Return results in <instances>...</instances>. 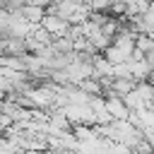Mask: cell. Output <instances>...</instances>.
I'll return each mask as SVG.
<instances>
[{"instance_id": "7a4b0ae2", "label": "cell", "mask_w": 154, "mask_h": 154, "mask_svg": "<svg viewBox=\"0 0 154 154\" xmlns=\"http://www.w3.org/2000/svg\"><path fill=\"white\" fill-rule=\"evenodd\" d=\"M103 96H106V108L113 116V120H123L130 116V108L125 106L123 96H118V94H103Z\"/></svg>"}, {"instance_id": "5b68a950", "label": "cell", "mask_w": 154, "mask_h": 154, "mask_svg": "<svg viewBox=\"0 0 154 154\" xmlns=\"http://www.w3.org/2000/svg\"><path fill=\"white\" fill-rule=\"evenodd\" d=\"M77 87H79L82 91H87L89 96H96V94H103V87H101V82H99L96 77H84L82 82H77Z\"/></svg>"}, {"instance_id": "6da1fadb", "label": "cell", "mask_w": 154, "mask_h": 154, "mask_svg": "<svg viewBox=\"0 0 154 154\" xmlns=\"http://www.w3.org/2000/svg\"><path fill=\"white\" fill-rule=\"evenodd\" d=\"M41 26L53 36V38H58V36H65L67 34V29H70V22L65 19V17H60V14H53V12H46V17L41 19Z\"/></svg>"}, {"instance_id": "52a82bcc", "label": "cell", "mask_w": 154, "mask_h": 154, "mask_svg": "<svg viewBox=\"0 0 154 154\" xmlns=\"http://www.w3.org/2000/svg\"><path fill=\"white\" fill-rule=\"evenodd\" d=\"M123 101H125V106H128L130 111H137V108H142V106H144V101H142V96L137 94V89H132V91L123 94Z\"/></svg>"}, {"instance_id": "277c9868", "label": "cell", "mask_w": 154, "mask_h": 154, "mask_svg": "<svg viewBox=\"0 0 154 154\" xmlns=\"http://www.w3.org/2000/svg\"><path fill=\"white\" fill-rule=\"evenodd\" d=\"M19 12L31 22V24H41V19L46 17V7L43 5H34V2H24L19 7Z\"/></svg>"}, {"instance_id": "3957f363", "label": "cell", "mask_w": 154, "mask_h": 154, "mask_svg": "<svg viewBox=\"0 0 154 154\" xmlns=\"http://www.w3.org/2000/svg\"><path fill=\"white\" fill-rule=\"evenodd\" d=\"M128 63H130V75H132V79H135V82L147 79V77H149V72L154 70V67H152V63H149L147 58H140V60H128Z\"/></svg>"}, {"instance_id": "8992f818", "label": "cell", "mask_w": 154, "mask_h": 154, "mask_svg": "<svg viewBox=\"0 0 154 154\" xmlns=\"http://www.w3.org/2000/svg\"><path fill=\"white\" fill-rule=\"evenodd\" d=\"M135 46H137L140 51H144V55H147L149 51H154V36L147 34V31H142V34L135 36Z\"/></svg>"}, {"instance_id": "ba28073f", "label": "cell", "mask_w": 154, "mask_h": 154, "mask_svg": "<svg viewBox=\"0 0 154 154\" xmlns=\"http://www.w3.org/2000/svg\"><path fill=\"white\" fill-rule=\"evenodd\" d=\"M24 2H34V5H43V7H46V5L53 2V0H24Z\"/></svg>"}]
</instances>
